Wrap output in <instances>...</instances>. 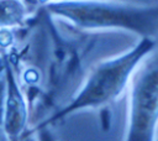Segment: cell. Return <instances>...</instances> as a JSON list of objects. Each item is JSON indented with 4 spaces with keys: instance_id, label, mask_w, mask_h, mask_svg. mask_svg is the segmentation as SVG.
<instances>
[{
    "instance_id": "obj_6",
    "label": "cell",
    "mask_w": 158,
    "mask_h": 141,
    "mask_svg": "<svg viewBox=\"0 0 158 141\" xmlns=\"http://www.w3.org/2000/svg\"><path fill=\"white\" fill-rule=\"evenodd\" d=\"M7 57L4 53H0V141L7 140L4 127V120H5V98H6V74H5V67H6Z\"/></svg>"
},
{
    "instance_id": "obj_5",
    "label": "cell",
    "mask_w": 158,
    "mask_h": 141,
    "mask_svg": "<svg viewBox=\"0 0 158 141\" xmlns=\"http://www.w3.org/2000/svg\"><path fill=\"white\" fill-rule=\"evenodd\" d=\"M38 0H0V31L23 26L31 9Z\"/></svg>"
},
{
    "instance_id": "obj_1",
    "label": "cell",
    "mask_w": 158,
    "mask_h": 141,
    "mask_svg": "<svg viewBox=\"0 0 158 141\" xmlns=\"http://www.w3.org/2000/svg\"><path fill=\"white\" fill-rule=\"evenodd\" d=\"M154 47L156 41L153 37H141L127 51L95 64L75 95L57 113L36 127L30 129L28 135L35 130L53 126L77 113L98 110L114 104L130 85L137 67L151 54Z\"/></svg>"
},
{
    "instance_id": "obj_3",
    "label": "cell",
    "mask_w": 158,
    "mask_h": 141,
    "mask_svg": "<svg viewBox=\"0 0 158 141\" xmlns=\"http://www.w3.org/2000/svg\"><path fill=\"white\" fill-rule=\"evenodd\" d=\"M158 131V56L137 67L130 82L128 115L123 139L153 141Z\"/></svg>"
},
{
    "instance_id": "obj_4",
    "label": "cell",
    "mask_w": 158,
    "mask_h": 141,
    "mask_svg": "<svg viewBox=\"0 0 158 141\" xmlns=\"http://www.w3.org/2000/svg\"><path fill=\"white\" fill-rule=\"evenodd\" d=\"M6 98L4 127L7 140H19L28 135V106L26 96L17 82L12 64L6 61Z\"/></svg>"
},
{
    "instance_id": "obj_7",
    "label": "cell",
    "mask_w": 158,
    "mask_h": 141,
    "mask_svg": "<svg viewBox=\"0 0 158 141\" xmlns=\"http://www.w3.org/2000/svg\"><path fill=\"white\" fill-rule=\"evenodd\" d=\"M41 4H44V2H47V1H51V0H38Z\"/></svg>"
},
{
    "instance_id": "obj_2",
    "label": "cell",
    "mask_w": 158,
    "mask_h": 141,
    "mask_svg": "<svg viewBox=\"0 0 158 141\" xmlns=\"http://www.w3.org/2000/svg\"><path fill=\"white\" fill-rule=\"evenodd\" d=\"M44 11L83 31L118 30L141 37L158 33V4L142 5L114 0H51Z\"/></svg>"
}]
</instances>
